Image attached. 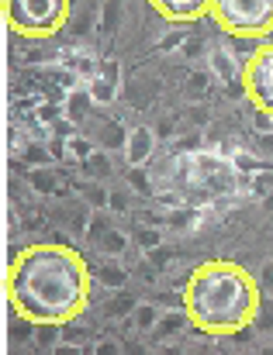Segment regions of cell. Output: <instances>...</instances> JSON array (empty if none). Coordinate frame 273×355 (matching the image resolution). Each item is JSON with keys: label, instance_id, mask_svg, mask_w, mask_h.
Returning <instances> with one entry per match:
<instances>
[{"label": "cell", "instance_id": "obj_2", "mask_svg": "<svg viewBox=\"0 0 273 355\" xmlns=\"http://www.w3.org/2000/svg\"><path fill=\"white\" fill-rule=\"evenodd\" d=\"M180 307L187 310L190 324L214 338H232L239 327L256 324L263 310L259 283L252 272H245L239 262L228 259H208L197 269H190Z\"/></svg>", "mask_w": 273, "mask_h": 355}, {"label": "cell", "instance_id": "obj_8", "mask_svg": "<svg viewBox=\"0 0 273 355\" xmlns=\"http://www.w3.org/2000/svg\"><path fill=\"white\" fill-rule=\"evenodd\" d=\"M152 11L173 25H190V21H201L208 18L211 11V0H149Z\"/></svg>", "mask_w": 273, "mask_h": 355}, {"label": "cell", "instance_id": "obj_5", "mask_svg": "<svg viewBox=\"0 0 273 355\" xmlns=\"http://www.w3.org/2000/svg\"><path fill=\"white\" fill-rule=\"evenodd\" d=\"M245 97L252 107L273 121V42L259 45L245 63Z\"/></svg>", "mask_w": 273, "mask_h": 355}, {"label": "cell", "instance_id": "obj_21", "mask_svg": "<svg viewBox=\"0 0 273 355\" xmlns=\"http://www.w3.org/2000/svg\"><path fill=\"white\" fill-rule=\"evenodd\" d=\"M118 18H121V0H108L104 14H101V28H104V32H114V28H118Z\"/></svg>", "mask_w": 273, "mask_h": 355}, {"label": "cell", "instance_id": "obj_1", "mask_svg": "<svg viewBox=\"0 0 273 355\" xmlns=\"http://www.w3.org/2000/svg\"><path fill=\"white\" fill-rule=\"evenodd\" d=\"M90 266L70 245L42 241L14 252L8 266V300L32 324H70L90 300Z\"/></svg>", "mask_w": 273, "mask_h": 355}, {"label": "cell", "instance_id": "obj_24", "mask_svg": "<svg viewBox=\"0 0 273 355\" xmlns=\"http://www.w3.org/2000/svg\"><path fill=\"white\" fill-rule=\"evenodd\" d=\"M128 207H132L128 193H125V190H111V207H108V211H118V214H125Z\"/></svg>", "mask_w": 273, "mask_h": 355}, {"label": "cell", "instance_id": "obj_33", "mask_svg": "<svg viewBox=\"0 0 273 355\" xmlns=\"http://www.w3.org/2000/svg\"><path fill=\"white\" fill-rule=\"evenodd\" d=\"M197 49H201V42H197V39H194V42H187V45H183V52H187V56H190V52H197Z\"/></svg>", "mask_w": 273, "mask_h": 355}, {"label": "cell", "instance_id": "obj_10", "mask_svg": "<svg viewBox=\"0 0 273 355\" xmlns=\"http://www.w3.org/2000/svg\"><path fill=\"white\" fill-rule=\"evenodd\" d=\"M97 104H94V97H90V90H87V83L83 87H77V90H70V97H66V118L73 121V125H80L90 111H94Z\"/></svg>", "mask_w": 273, "mask_h": 355}, {"label": "cell", "instance_id": "obj_17", "mask_svg": "<svg viewBox=\"0 0 273 355\" xmlns=\"http://www.w3.org/2000/svg\"><path fill=\"white\" fill-rule=\"evenodd\" d=\"M132 321H135V327H139V331H152V327H156V321H159V310H156L152 303H135Z\"/></svg>", "mask_w": 273, "mask_h": 355}, {"label": "cell", "instance_id": "obj_22", "mask_svg": "<svg viewBox=\"0 0 273 355\" xmlns=\"http://www.w3.org/2000/svg\"><path fill=\"white\" fill-rule=\"evenodd\" d=\"M111 231V224H108V217H104V211H94V217H90V224H87V238H94V241H101L104 235Z\"/></svg>", "mask_w": 273, "mask_h": 355}, {"label": "cell", "instance_id": "obj_30", "mask_svg": "<svg viewBox=\"0 0 273 355\" xmlns=\"http://www.w3.org/2000/svg\"><path fill=\"white\" fill-rule=\"evenodd\" d=\"M190 121L194 125H208V111L204 107H190Z\"/></svg>", "mask_w": 273, "mask_h": 355}, {"label": "cell", "instance_id": "obj_19", "mask_svg": "<svg viewBox=\"0 0 273 355\" xmlns=\"http://www.w3.org/2000/svg\"><path fill=\"white\" fill-rule=\"evenodd\" d=\"M59 327L63 324H35V345L39 348H56L59 345Z\"/></svg>", "mask_w": 273, "mask_h": 355}, {"label": "cell", "instance_id": "obj_25", "mask_svg": "<svg viewBox=\"0 0 273 355\" xmlns=\"http://www.w3.org/2000/svg\"><path fill=\"white\" fill-rule=\"evenodd\" d=\"M128 310H135V300H128V297H118V300H111V307H108V317H118V314H128Z\"/></svg>", "mask_w": 273, "mask_h": 355}, {"label": "cell", "instance_id": "obj_7", "mask_svg": "<svg viewBox=\"0 0 273 355\" xmlns=\"http://www.w3.org/2000/svg\"><path fill=\"white\" fill-rule=\"evenodd\" d=\"M87 90H90V97H94L97 107L114 104V97H118V90H121V66H118L114 59H104V63L94 69V76L87 80Z\"/></svg>", "mask_w": 273, "mask_h": 355}, {"label": "cell", "instance_id": "obj_14", "mask_svg": "<svg viewBox=\"0 0 273 355\" xmlns=\"http://www.w3.org/2000/svg\"><path fill=\"white\" fill-rule=\"evenodd\" d=\"M83 200H87L94 211H108V207H111V190L104 186V180H87Z\"/></svg>", "mask_w": 273, "mask_h": 355}, {"label": "cell", "instance_id": "obj_16", "mask_svg": "<svg viewBox=\"0 0 273 355\" xmlns=\"http://www.w3.org/2000/svg\"><path fill=\"white\" fill-rule=\"evenodd\" d=\"M97 245H101V252H104V255L121 259V255H125V248H128V235H125V231H118V228H111V231H108Z\"/></svg>", "mask_w": 273, "mask_h": 355}, {"label": "cell", "instance_id": "obj_27", "mask_svg": "<svg viewBox=\"0 0 273 355\" xmlns=\"http://www.w3.org/2000/svg\"><path fill=\"white\" fill-rule=\"evenodd\" d=\"M32 180H35V186H39V190H46V193H52V190H56V180H52L49 173H35Z\"/></svg>", "mask_w": 273, "mask_h": 355}, {"label": "cell", "instance_id": "obj_31", "mask_svg": "<svg viewBox=\"0 0 273 355\" xmlns=\"http://www.w3.org/2000/svg\"><path fill=\"white\" fill-rule=\"evenodd\" d=\"M170 131H173V121H163V125H156V135H159V138H166Z\"/></svg>", "mask_w": 273, "mask_h": 355}, {"label": "cell", "instance_id": "obj_12", "mask_svg": "<svg viewBox=\"0 0 273 355\" xmlns=\"http://www.w3.org/2000/svg\"><path fill=\"white\" fill-rule=\"evenodd\" d=\"M97 279H101L108 290H121V286L128 283V269H125L118 259H111V255H108V259H104V266L97 269Z\"/></svg>", "mask_w": 273, "mask_h": 355}, {"label": "cell", "instance_id": "obj_3", "mask_svg": "<svg viewBox=\"0 0 273 355\" xmlns=\"http://www.w3.org/2000/svg\"><path fill=\"white\" fill-rule=\"evenodd\" d=\"M208 18L232 39H270L273 35V0H211Z\"/></svg>", "mask_w": 273, "mask_h": 355}, {"label": "cell", "instance_id": "obj_15", "mask_svg": "<svg viewBox=\"0 0 273 355\" xmlns=\"http://www.w3.org/2000/svg\"><path fill=\"white\" fill-rule=\"evenodd\" d=\"M187 324H190V317H187V310L180 307V310H166V314H159V321H156L152 331H159V334H176V331H183Z\"/></svg>", "mask_w": 273, "mask_h": 355}, {"label": "cell", "instance_id": "obj_29", "mask_svg": "<svg viewBox=\"0 0 273 355\" xmlns=\"http://www.w3.org/2000/svg\"><path fill=\"white\" fill-rule=\"evenodd\" d=\"M232 341H235V345H249V341H252V324H249V327H239V331L232 334Z\"/></svg>", "mask_w": 273, "mask_h": 355}, {"label": "cell", "instance_id": "obj_32", "mask_svg": "<svg viewBox=\"0 0 273 355\" xmlns=\"http://www.w3.org/2000/svg\"><path fill=\"white\" fill-rule=\"evenodd\" d=\"M97 352H101V355H114V352H118V345H111V341H104V345H97Z\"/></svg>", "mask_w": 273, "mask_h": 355}, {"label": "cell", "instance_id": "obj_23", "mask_svg": "<svg viewBox=\"0 0 273 355\" xmlns=\"http://www.w3.org/2000/svg\"><path fill=\"white\" fill-rule=\"evenodd\" d=\"M94 149H97V145H94L90 138H70V152H73V155H80V162H83Z\"/></svg>", "mask_w": 273, "mask_h": 355}, {"label": "cell", "instance_id": "obj_34", "mask_svg": "<svg viewBox=\"0 0 273 355\" xmlns=\"http://www.w3.org/2000/svg\"><path fill=\"white\" fill-rule=\"evenodd\" d=\"M263 279H266V283L273 286V266H266V269H263Z\"/></svg>", "mask_w": 273, "mask_h": 355}, {"label": "cell", "instance_id": "obj_28", "mask_svg": "<svg viewBox=\"0 0 273 355\" xmlns=\"http://www.w3.org/2000/svg\"><path fill=\"white\" fill-rule=\"evenodd\" d=\"M256 145H259V152H266V155H273V131H263V135L256 138Z\"/></svg>", "mask_w": 273, "mask_h": 355}, {"label": "cell", "instance_id": "obj_9", "mask_svg": "<svg viewBox=\"0 0 273 355\" xmlns=\"http://www.w3.org/2000/svg\"><path fill=\"white\" fill-rule=\"evenodd\" d=\"M156 142H159L156 128H149V125L128 128V142H125V149H121L128 169H145V162H149L152 152H156Z\"/></svg>", "mask_w": 273, "mask_h": 355}, {"label": "cell", "instance_id": "obj_18", "mask_svg": "<svg viewBox=\"0 0 273 355\" xmlns=\"http://www.w3.org/2000/svg\"><path fill=\"white\" fill-rule=\"evenodd\" d=\"M208 80H211V73H204V69L190 73V76H187V83H183V94H187L190 100H201V97L208 94Z\"/></svg>", "mask_w": 273, "mask_h": 355}, {"label": "cell", "instance_id": "obj_20", "mask_svg": "<svg viewBox=\"0 0 273 355\" xmlns=\"http://www.w3.org/2000/svg\"><path fill=\"white\" fill-rule=\"evenodd\" d=\"M135 241H139V248L152 252V248L163 245V231H156V228H139V231H135Z\"/></svg>", "mask_w": 273, "mask_h": 355}, {"label": "cell", "instance_id": "obj_4", "mask_svg": "<svg viewBox=\"0 0 273 355\" xmlns=\"http://www.w3.org/2000/svg\"><path fill=\"white\" fill-rule=\"evenodd\" d=\"M4 18L21 39H52L70 21V0H4Z\"/></svg>", "mask_w": 273, "mask_h": 355}, {"label": "cell", "instance_id": "obj_26", "mask_svg": "<svg viewBox=\"0 0 273 355\" xmlns=\"http://www.w3.org/2000/svg\"><path fill=\"white\" fill-rule=\"evenodd\" d=\"M128 183H132V186H139L142 193H152V186H149V180H145V173H142V169H128Z\"/></svg>", "mask_w": 273, "mask_h": 355}, {"label": "cell", "instance_id": "obj_6", "mask_svg": "<svg viewBox=\"0 0 273 355\" xmlns=\"http://www.w3.org/2000/svg\"><path fill=\"white\" fill-rule=\"evenodd\" d=\"M208 73L225 83L232 94H245V66L235 59V52L228 49H211L208 52Z\"/></svg>", "mask_w": 273, "mask_h": 355}, {"label": "cell", "instance_id": "obj_11", "mask_svg": "<svg viewBox=\"0 0 273 355\" xmlns=\"http://www.w3.org/2000/svg\"><path fill=\"white\" fill-rule=\"evenodd\" d=\"M83 173H87V180H104V183H108V176H111V152L97 145V149L83 159Z\"/></svg>", "mask_w": 273, "mask_h": 355}, {"label": "cell", "instance_id": "obj_13", "mask_svg": "<svg viewBox=\"0 0 273 355\" xmlns=\"http://www.w3.org/2000/svg\"><path fill=\"white\" fill-rule=\"evenodd\" d=\"M125 142H128V128H121L118 121L101 125V131H97V145H101V149L114 152V149H125Z\"/></svg>", "mask_w": 273, "mask_h": 355}]
</instances>
